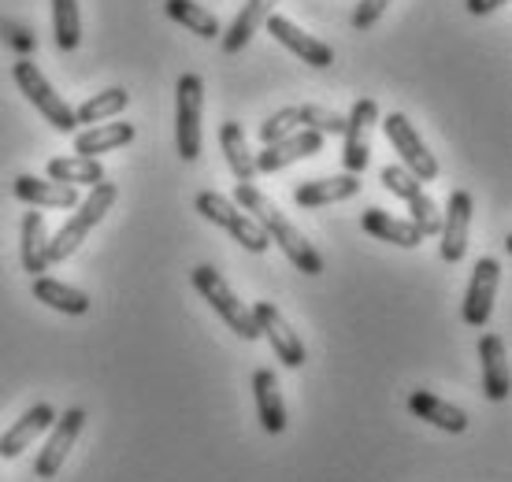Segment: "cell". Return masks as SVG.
Listing matches in <instances>:
<instances>
[{
  "mask_svg": "<svg viewBox=\"0 0 512 482\" xmlns=\"http://www.w3.org/2000/svg\"><path fill=\"white\" fill-rule=\"evenodd\" d=\"M234 204L249 212V216L260 223V230L268 234V241H275L286 260L297 267V271H305V275H323L327 267H323V256L312 249V241L301 234V230L290 223V219L279 212V204H271V197L256 190L253 182H238V190H234Z\"/></svg>",
  "mask_w": 512,
  "mask_h": 482,
  "instance_id": "cell-1",
  "label": "cell"
},
{
  "mask_svg": "<svg viewBox=\"0 0 512 482\" xmlns=\"http://www.w3.org/2000/svg\"><path fill=\"white\" fill-rule=\"evenodd\" d=\"M193 279V290L205 297L208 305H212V312H216L227 327L242 338V342H256L260 338V330H256V319H253V308L245 305V301H238V293L227 286V279L219 275L212 264H197L190 271Z\"/></svg>",
  "mask_w": 512,
  "mask_h": 482,
  "instance_id": "cell-2",
  "label": "cell"
},
{
  "mask_svg": "<svg viewBox=\"0 0 512 482\" xmlns=\"http://www.w3.org/2000/svg\"><path fill=\"white\" fill-rule=\"evenodd\" d=\"M116 201H119L116 182H97L90 197L75 204V208H78L75 216L67 219L64 227L56 230V238L49 241V264H60V260H67V256L75 253L78 245L90 238V230L97 227L104 216H108V208H112Z\"/></svg>",
  "mask_w": 512,
  "mask_h": 482,
  "instance_id": "cell-3",
  "label": "cell"
},
{
  "mask_svg": "<svg viewBox=\"0 0 512 482\" xmlns=\"http://www.w3.org/2000/svg\"><path fill=\"white\" fill-rule=\"evenodd\" d=\"M193 204H197V212H201L208 223H216V227L227 230L242 249H249V253H268V245H271L268 234H264L260 223H256L249 212H242L231 197H223V193H216V190H201Z\"/></svg>",
  "mask_w": 512,
  "mask_h": 482,
  "instance_id": "cell-4",
  "label": "cell"
},
{
  "mask_svg": "<svg viewBox=\"0 0 512 482\" xmlns=\"http://www.w3.org/2000/svg\"><path fill=\"white\" fill-rule=\"evenodd\" d=\"M201 112H205V82L201 75H182L175 82V149L186 164L201 156Z\"/></svg>",
  "mask_w": 512,
  "mask_h": 482,
  "instance_id": "cell-5",
  "label": "cell"
},
{
  "mask_svg": "<svg viewBox=\"0 0 512 482\" xmlns=\"http://www.w3.org/2000/svg\"><path fill=\"white\" fill-rule=\"evenodd\" d=\"M12 75H15V86L23 89V97L34 104L41 115H45V123H49L52 130H60V134H75L78 130L75 108H71V104H67L64 97L49 86V78L41 75L38 67L30 64V60H15Z\"/></svg>",
  "mask_w": 512,
  "mask_h": 482,
  "instance_id": "cell-6",
  "label": "cell"
},
{
  "mask_svg": "<svg viewBox=\"0 0 512 482\" xmlns=\"http://www.w3.org/2000/svg\"><path fill=\"white\" fill-rule=\"evenodd\" d=\"M383 134L390 138V145L397 149V156H401V167H409V171L420 178V182H435V178H438L435 153L427 149V141L420 138V130L412 127L405 115H401V112L386 115V119H383Z\"/></svg>",
  "mask_w": 512,
  "mask_h": 482,
  "instance_id": "cell-7",
  "label": "cell"
},
{
  "mask_svg": "<svg viewBox=\"0 0 512 482\" xmlns=\"http://www.w3.org/2000/svg\"><path fill=\"white\" fill-rule=\"evenodd\" d=\"M82 427H86V408H67L64 416L52 419L49 442H45V449L34 460V479H56L60 475L64 460L71 457L78 434H82Z\"/></svg>",
  "mask_w": 512,
  "mask_h": 482,
  "instance_id": "cell-8",
  "label": "cell"
},
{
  "mask_svg": "<svg viewBox=\"0 0 512 482\" xmlns=\"http://www.w3.org/2000/svg\"><path fill=\"white\" fill-rule=\"evenodd\" d=\"M253 319H256V330H260V338H268L275 356L282 360V368H301L308 360L305 353V342H301V334H297L282 312L271 301H256L253 305Z\"/></svg>",
  "mask_w": 512,
  "mask_h": 482,
  "instance_id": "cell-9",
  "label": "cell"
},
{
  "mask_svg": "<svg viewBox=\"0 0 512 482\" xmlns=\"http://www.w3.org/2000/svg\"><path fill=\"white\" fill-rule=\"evenodd\" d=\"M379 119V104L372 97L353 104V112L346 115V153H342V164H346L349 175H364V167L372 160V127Z\"/></svg>",
  "mask_w": 512,
  "mask_h": 482,
  "instance_id": "cell-10",
  "label": "cell"
},
{
  "mask_svg": "<svg viewBox=\"0 0 512 482\" xmlns=\"http://www.w3.org/2000/svg\"><path fill=\"white\" fill-rule=\"evenodd\" d=\"M320 149H323V134H316V130H308V127H297L294 134L271 141V145H264V153L253 156L256 175H260V171H264V175H275V171L297 164V160L316 156Z\"/></svg>",
  "mask_w": 512,
  "mask_h": 482,
  "instance_id": "cell-11",
  "label": "cell"
},
{
  "mask_svg": "<svg viewBox=\"0 0 512 482\" xmlns=\"http://www.w3.org/2000/svg\"><path fill=\"white\" fill-rule=\"evenodd\" d=\"M472 193L468 190H453L446 204V216H442V260L446 264H461L464 253H468V234H472Z\"/></svg>",
  "mask_w": 512,
  "mask_h": 482,
  "instance_id": "cell-12",
  "label": "cell"
},
{
  "mask_svg": "<svg viewBox=\"0 0 512 482\" xmlns=\"http://www.w3.org/2000/svg\"><path fill=\"white\" fill-rule=\"evenodd\" d=\"M501 282V264L498 260H479L472 271V282H468V293H464V308L461 316L468 327H487L490 308H494V293H498Z\"/></svg>",
  "mask_w": 512,
  "mask_h": 482,
  "instance_id": "cell-13",
  "label": "cell"
},
{
  "mask_svg": "<svg viewBox=\"0 0 512 482\" xmlns=\"http://www.w3.org/2000/svg\"><path fill=\"white\" fill-rule=\"evenodd\" d=\"M264 23H268V34L279 41L282 49H290L294 56H301V64H308V67H331L334 64L331 45L320 41V38H312V34H305V30L294 26L290 19H282V15H268Z\"/></svg>",
  "mask_w": 512,
  "mask_h": 482,
  "instance_id": "cell-14",
  "label": "cell"
},
{
  "mask_svg": "<svg viewBox=\"0 0 512 482\" xmlns=\"http://www.w3.org/2000/svg\"><path fill=\"white\" fill-rule=\"evenodd\" d=\"M52 419H56V408H52V405L26 408L23 416L15 419L12 427L0 434V457H4V460H15L26 449V445L34 442V438H41V434L49 431Z\"/></svg>",
  "mask_w": 512,
  "mask_h": 482,
  "instance_id": "cell-15",
  "label": "cell"
},
{
  "mask_svg": "<svg viewBox=\"0 0 512 482\" xmlns=\"http://www.w3.org/2000/svg\"><path fill=\"white\" fill-rule=\"evenodd\" d=\"M12 193L23 204H34V208H75L78 204V186L52 182V178L19 175L12 182Z\"/></svg>",
  "mask_w": 512,
  "mask_h": 482,
  "instance_id": "cell-16",
  "label": "cell"
},
{
  "mask_svg": "<svg viewBox=\"0 0 512 482\" xmlns=\"http://www.w3.org/2000/svg\"><path fill=\"white\" fill-rule=\"evenodd\" d=\"M409 412L416 419H423V423L438 427V431H449V434L468 431V412L457 405H449V401H442V397H435L431 390H412Z\"/></svg>",
  "mask_w": 512,
  "mask_h": 482,
  "instance_id": "cell-17",
  "label": "cell"
},
{
  "mask_svg": "<svg viewBox=\"0 0 512 482\" xmlns=\"http://www.w3.org/2000/svg\"><path fill=\"white\" fill-rule=\"evenodd\" d=\"M360 193V175H334V178H312V182H301L294 190L297 208H323V204H338L349 201Z\"/></svg>",
  "mask_w": 512,
  "mask_h": 482,
  "instance_id": "cell-18",
  "label": "cell"
},
{
  "mask_svg": "<svg viewBox=\"0 0 512 482\" xmlns=\"http://www.w3.org/2000/svg\"><path fill=\"white\" fill-rule=\"evenodd\" d=\"M479 368H483V394L490 401H505L509 397V356H505V342L498 334H483Z\"/></svg>",
  "mask_w": 512,
  "mask_h": 482,
  "instance_id": "cell-19",
  "label": "cell"
},
{
  "mask_svg": "<svg viewBox=\"0 0 512 482\" xmlns=\"http://www.w3.org/2000/svg\"><path fill=\"white\" fill-rule=\"evenodd\" d=\"M253 394H256V412H260V427L268 434L286 431V405L279 394V379L271 368L253 371Z\"/></svg>",
  "mask_w": 512,
  "mask_h": 482,
  "instance_id": "cell-20",
  "label": "cell"
},
{
  "mask_svg": "<svg viewBox=\"0 0 512 482\" xmlns=\"http://www.w3.org/2000/svg\"><path fill=\"white\" fill-rule=\"evenodd\" d=\"M271 8H275V0H245L242 12H238V19H234L223 34H219V45H223V52L227 56H238V52L253 41V34L264 26V19L271 15Z\"/></svg>",
  "mask_w": 512,
  "mask_h": 482,
  "instance_id": "cell-21",
  "label": "cell"
},
{
  "mask_svg": "<svg viewBox=\"0 0 512 482\" xmlns=\"http://www.w3.org/2000/svg\"><path fill=\"white\" fill-rule=\"evenodd\" d=\"M19 256H23V271L30 275H45L49 271V230L41 212H26L23 234H19Z\"/></svg>",
  "mask_w": 512,
  "mask_h": 482,
  "instance_id": "cell-22",
  "label": "cell"
},
{
  "mask_svg": "<svg viewBox=\"0 0 512 482\" xmlns=\"http://www.w3.org/2000/svg\"><path fill=\"white\" fill-rule=\"evenodd\" d=\"M34 297H38L41 305L64 312V316H86L93 305L90 293L75 290V286H67V282L49 279V275H34Z\"/></svg>",
  "mask_w": 512,
  "mask_h": 482,
  "instance_id": "cell-23",
  "label": "cell"
},
{
  "mask_svg": "<svg viewBox=\"0 0 512 482\" xmlns=\"http://www.w3.org/2000/svg\"><path fill=\"white\" fill-rule=\"evenodd\" d=\"M360 227L368 230L372 238L390 241V245H401V249H416V245L423 241V234L412 227L409 219H394L390 212H383V208H368V212L360 216Z\"/></svg>",
  "mask_w": 512,
  "mask_h": 482,
  "instance_id": "cell-24",
  "label": "cell"
},
{
  "mask_svg": "<svg viewBox=\"0 0 512 482\" xmlns=\"http://www.w3.org/2000/svg\"><path fill=\"white\" fill-rule=\"evenodd\" d=\"M134 123H101V127L93 130H82V134H75V156H97L101 153H112V149H123V145H130L134 141Z\"/></svg>",
  "mask_w": 512,
  "mask_h": 482,
  "instance_id": "cell-25",
  "label": "cell"
},
{
  "mask_svg": "<svg viewBox=\"0 0 512 482\" xmlns=\"http://www.w3.org/2000/svg\"><path fill=\"white\" fill-rule=\"evenodd\" d=\"M219 145H223V156H227L234 178H238V182H253L256 164H253V153H249L242 123H223V127H219Z\"/></svg>",
  "mask_w": 512,
  "mask_h": 482,
  "instance_id": "cell-26",
  "label": "cell"
},
{
  "mask_svg": "<svg viewBox=\"0 0 512 482\" xmlns=\"http://www.w3.org/2000/svg\"><path fill=\"white\" fill-rule=\"evenodd\" d=\"M164 8L175 23L186 26V30L197 34V38L219 41V34H223V23H219L216 15L208 12V8H201V4H193V0H167Z\"/></svg>",
  "mask_w": 512,
  "mask_h": 482,
  "instance_id": "cell-27",
  "label": "cell"
},
{
  "mask_svg": "<svg viewBox=\"0 0 512 482\" xmlns=\"http://www.w3.org/2000/svg\"><path fill=\"white\" fill-rule=\"evenodd\" d=\"M49 178L67 186H97L104 182V167L93 156H56L49 160Z\"/></svg>",
  "mask_w": 512,
  "mask_h": 482,
  "instance_id": "cell-28",
  "label": "cell"
},
{
  "mask_svg": "<svg viewBox=\"0 0 512 482\" xmlns=\"http://www.w3.org/2000/svg\"><path fill=\"white\" fill-rule=\"evenodd\" d=\"M52 34L56 49L75 52L82 41V19H78V0H52Z\"/></svg>",
  "mask_w": 512,
  "mask_h": 482,
  "instance_id": "cell-29",
  "label": "cell"
},
{
  "mask_svg": "<svg viewBox=\"0 0 512 482\" xmlns=\"http://www.w3.org/2000/svg\"><path fill=\"white\" fill-rule=\"evenodd\" d=\"M127 104H130L127 89H104V93H93L82 108H75V119L78 123H104V119H112V115L123 112Z\"/></svg>",
  "mask_w": 512,
  "mask_h": 482,
  "instance_id": "cell-30",
  "label": "cell"
},
{
  "mask_svg": "<svg viewBox=\"0 0 512 482\" xmlns=\"http://www.w3.org/2000/svg\"><path fill=\"white\" fill-rule=\"evenodd\" d=\"M297 119H301V127L316 130L323 138L346 130V115L331 112V108H320V104H297Z\"/></svg>",
  "mask_w": 512,
  "mask_h": 482,
  "instance_id": "cell-31",
  "label": "cell"
},
{
  "mask_svg": "<svg viewBox=\"0 0 512 482\" xmlns=\"http://www.w3.org/2000/svg\"><path fill=\"white\" fill-rule=\"evenodd\" d=\"M409 212H412V227L420 230L423 238H431V234H438V227H442V212H438V204L427 197V193H416V197H409Z\"/></svg>",
  "mask_w": 512,
  "mask_h": 482,
  "instance_id": "cell-32",
  "label": "cell"
},
{
  "mask_svg": "<svg viewBox=\"0 0 512 482\" xmlns=\"http://www.w3.org/2000/svg\"><path fill=\"white\" fill-rule=\"evenodd\" d=\"M379 182H383L394 197H401V201H409V197H416V193L423 190L420 178L412 175L409 167H401V164H386L383 171H379Z\"/></svg>",
  "mask_w": 512,
  "mask_h": 482,
  "instance_id": "cell-33",
  "label": "cell"
},
{
  "mask_svg": "<svg viewBox=\"0 0 512 482\" xmlns=\"http://www.w3.org/2000/svg\"><path fill=\"white\" fill-rule=\"evenodd\" d=\"M301 127V119H297V108H279V112H271L264 123H260V141L271 145V141L286 138V134H294Z\"/></svg>",
  "mask_w": 512,
  "mask_h": 482,
  "instance_id": "cell-34",
  "label": "cell"
},
{
  "mask_svg": "<svg viewBox=\"0 0 512 482\" xmlns=\"http://www.w3.org/2000/svg\"><path fill=\"white\" fill-rule=\"evenodd\" d=\"M386 8H390V0H360L357 12H353V26H357V30H372V26L383 19Z\"/></svg>",
  "mask_w": 512,
  "mask_h": 482,
  "instance_id": "cell-35",
  "label": "cell"
},
{
  "mask_svg": "<svg viewBox=\"0 0 512 482\" xmlns=\"http://www.w3.org/2000/svg\"><path fill=\"white\" fill-rule=\"evenodd\" d=\"M464 4H468L472 15H490V12H498L501 4H509V0H464Z\"/></svg>",
  "mask_w": 512,
  "mask_h": 482,
  "instance_id": "cell-36",
  "label": "cell"
}]
</instances>
